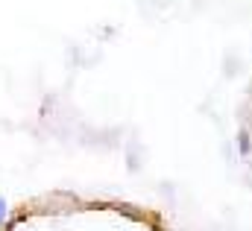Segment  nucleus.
I'll return each instance as SVG.
<instances>
[{"instance_id":"nucleus-1","label":"nucleus","mask_w":252,"mask_h":231,"mask_svg":"<svg viewBox=\"0 0 252 231\" xmlns=\"http://www.w3.org/2000/svg\"><path fill=\"white\" fill-rule=\"evenodd\" d=\"M3 217H6V202L0 199V226H3Z\"/></svg>"}]
</instances>
